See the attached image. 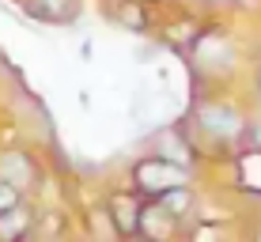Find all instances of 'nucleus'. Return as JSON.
Returning a JSON list of instances; mask_svg holds the SVG:
<instances>
[{"label": "nucleus", "instance_id": "8", "mask_svg": "<svg viewBox=\"0 0 261 242\" xmlns=\"http://www.w3.org/2000/svg\"><path fill=\"white\" fill-rule=\"evenodd\" d=\"M118 15H121V23L129 26V31H144V26H148V15H144V8L137 4V0H125V4L118 8Z\"/></svg>", "mask_w": 261, "mask_h": 242}, {"label": "nucleus", "instance_id": "3", "mask_svg": "<svg viewBox=\"0 0 261 242\" xmlns=\"http://www.w3.org/2000/svg\"><path fill=\"white\" fill-rule=\"evenodd\" d=\"M110 220L114 227L121 231V235H137V223H140V204L133 201V197H114L110 201Z\"/></svg>", "mask_w": 261, "mask_h": 242}, {"label": "nucleus", "instance_id": "4", "mask_svg": "<svg viewBox=\"0 0 261 242\" xmlns=\"http://www.w3.org/2000/svg\"><path fill=\"white\" fill-rule=\"evenodd\" d=\"M0 178H8L12 185H19V190H23V185L34 178V167L27 163L23 151H8V155L0 159Z\"/></svg>", "mask_w": 261, "mask_h": 242}, {"label": "nucleus", "instance_id": "7", "mask_svg": "<svg viewBox=\"0 0 261 242\" xmlns=\"http://www.w3.org/2000/svg\"><path fill=\"white\" fill-rule=\"evenodd\" d=\"M155 201L163 204V208H167V212H170V216H174V220H178V216H182V212H186V208H190V204H193V201H190V193H186L182 185H174V190L159 193Z\"/></svg>", "mask_w": 261, "mask_h": 242}, {"label": "nucleus", "instance_id": "10", "mask_svg": "<svg viewBox=\"0 0 261 242\" xmlns=\"http://www.w3.org/2000/svg\"><path fill=\"white\" fill-rule=\"evenodd\" d=\"M246 148H250V151H261V121H250V129H246Z\"/></svg>", "mask_w": 261, "mask_h": 242}, {"label": "nucleus", "instance_id": "11", "mask_svg": "<svg viewBox=\"0 0 261 242\" xmlns=\"http://www.w3.org/2000/svg\"><path fill=\"white\" fill-rule=\"evenodd\" d=\"M257 84H261V76H257Z\"/></svg>", "mask_w": 261, "mask_h": 242}, {"label": "nucleus", "instance_id": "1", "mask_svg": "<svg viewBox=\"0 0 261 242\" xmlns=\"http://www.w3.org/2000/svg\"><path fill=\"white\" fill-rule=\"evenodd\" d=\"M133 182L140 185L148 197H159L174 185H186V170L170 159H144V163L133 167Z\"/></svg>", "mask_w": 261, "mask_h": 242}, {"label": "nucleus", "instance_id": "2", "mask_svg": "<svg viewBox=\"0 0 261 242\" xmlns=\"http://www.w3.org/2000/svg\"><path fill=\"white\" fill-rule=\"evenodd\" d=\"M197 121H201V129L212 132V137H235V132L242 129L239 114L231 110V106H201Z\"/></svg>", "mask_w": 261, "mask_h": 242}, {"label": "nucleus", "instance_id": "6", "mask_svg": "<svg viewBox=\"0 0 261 242\" xmlns=\"http://www.w3.org/2000/svg\"><path fill=\"white\" fill-rule=\"evenodd\" d=\"M27 227H31V212L27 208H8V212H0V235L4 238H19V235H27Z\"/></svg>", "mask_w": 261, "mask_h": 242}, {"label": "nucleus", "instance_id": "9", "mask_svg": "<svg viewBox=\"0 0 261 242\" xmlns=\"http://www.w3.org/2000/svg\"><path fill=\"white\" fill-rule=\"evenodd\" d=\"M15 204H19V185H12L8 178H0V212L15 208Z\"/></svg>", "mask_w": 261, "mask_h": 242}, {"label": "nucleus", "instance_id": "5", "mask_svg": "<svg viewBox=\"0 0 261 242\" xmlns=\"http://www.w3.org/2000/svg\"><path fill=\"white\" fill-rule=\"evenodd\" d=\"M27 12L34 19H49V23H61V19H72V0H27Z\"/></svg>", "mask_w": 261, "mask_h": 242}]
</instances>
